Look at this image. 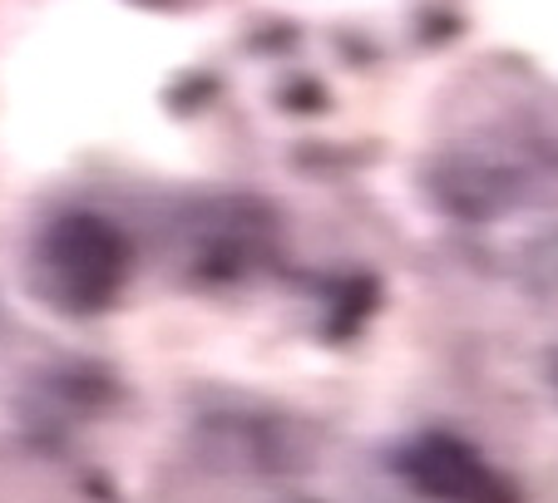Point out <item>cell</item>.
I'll return each instance as SVG.
<instances>
[{"mask_svg":"<svg viewBox=\"0 0 558 503\" xmlns=\"http://www.w3.org/2000/svg\"><path fill=\"white\" fill-rule=\"evenodd\" d=\"M35 272H40V286L60 306H99L119 286L124 242L105 218L74 212V218H60L40 237Z\"/></svg>","mask_w":558,"mask_h":503,"instance_id":"6da1fadb","label":"cell"}]
</instances>
